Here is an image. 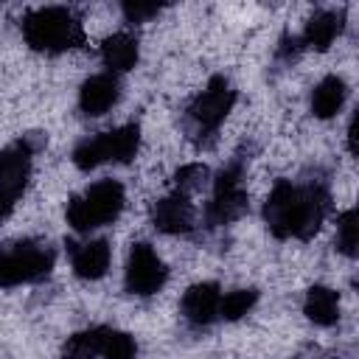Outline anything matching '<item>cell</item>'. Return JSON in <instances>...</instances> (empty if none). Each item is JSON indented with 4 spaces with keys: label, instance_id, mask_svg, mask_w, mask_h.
Segmentation results:
<instances>
[{
    "label": "cell",
    "instance_id": "obj_1",
    "mask_svg": "<svg viewBox=\"0 0 359 359\" xmlns=\"http://www.w3.org/2000/svg\"><path fill=\"white\" fill-rule=\"evenodd\" d=\"M328 196L317 188H294L292 182H278L266 199L264 216L278 238H311L325 216Z\"/></svg>",
    "mask_w": 359,
    "mask_h": 359
},
{
    "label": "cell",
    "instance_id": "obj_2",
    "mask_svg": "<svg viewBox=\"0 0 359 359\" xmlns=\"http://www.w3.org/2000/svg\"><path fill=\"white\" fill-rule=\"evenodd\" d=\"M22 34L34 50H45V53H59V50H67L81 42L79 20L62 6H48V8L31 11L22 22Z\"/></svg>",
    "mask_w": 359,
    "mask_h": 359
},
{
    "label": "cell",
    "instance_id": "obj_3",
    "mask_svg": "<svg viewBox=\"0 0 359 359\" xmlns=\"http://www.w3.org/2000/svg\"><path fill=\"white\" fill-rule=\"evenodd\" d=\"M123 208V188L115 180H101L95 185H90L81 196H73L67 205V222L73 230L87 233L93 227L109 224L112 219H118Z\"/></svg>",
    "mask_w": 359,
    "mask_h": 359
},
{
    "label": "cell",
    "instance_id": "obj_4",
    "mask_svg": "<svg viewBox=\"0 0 359 359\" xmlns=\"http://www.w3.org/2000/svg\"><path fill=\"white\" fill-rule=\"evenodd\" d=\"M140 146V129L135 123L129 126H121L115 132H101L95 137H87L81 140L76 149H73V163L81 168V171H90L107 160H115V163H129L135 157Z\"/></svg>",
    "mask_w": 359,
    "mask_h": 359
},
{
    "label": "cell",
    "instance_id": "obj_5",
    "mask_svg": "<svg viewBox=\"0 0 359 359\" xmlns=\"http://www.w3.org/2000/svg\"><path fill=\"white\" fill-rule=\"evenodd\" d=\"M53 269V252L34 241L8 244L0 250V286H20L42 280Z\"/></svg>",
    "mask_w": 359,
    "mask_h": 359
},
{
    "label": "cell",
    "instance_id": "obj_6",
    "mask_svg": "<svg viewBox=\"0 0 359 359\" xmlns=\"http://www.w3.org/2000/svg\"><path fill=\"white\" fill-rule=\"evenodd\" d=\"M31 171V146L28 140L11 143L0 151V222L11 213L17 196L25 191Z\"/></svg>",
    "mask_w": 359,
    "mask_h": 359
},
{
    "label": "cell",
    "instance_id": "obj_7",
    "mask_svg": "<svg viewBox=\"0 0 359 359\" xmlns=\"http://www.w3.org/2000/svg\"><path fill=\"white\" fill-rule=\"evenodd\" d=\"M165 278H168V269L157 258V252L149 244H135L126 264V289L132 294H154L163 289Z\"/></svg>",
    "mask_w": 359,
    "mask_h": 359
},
{
    "label": "cell",
    "instance_id": "obj_8",
    "mask_svg": "<svg viewBox=\"0 0 359 359\" xmlns=\"http://www.w3.org/2000/svg\"><path fill=\"white\" fill-rule=\"evenodd\" d=\"M238 177H241L238 165H230V168H224L219 174V180H216V196H213V202L208 208V222L210 224H224V222H233V219H238L244 213L247 194L241 191Z\"/></svg>",
    "mask_w": 359,
    "mask_h": 359
},
{
    "label": "cell",
    "instance_id": "obj_9",
    "mask_svg": "<svg viewBox=\"0 0 359 359\" xmlns=\"http://www.w3.org/2000/svg\"><path fill=\"white\" fill-rule=\"evenodd\" d=\"M233 101H236V93L230 90V84L224 79H213L210 87L191 104L188 115L196 121L199 129H208L210 132V129H216L224 121V115L230 112Z\"/></svg>",
    "mask_w": 359,
    "mask_h": 359
},
{
    "label": "cell",
    "instance_id": "obj_10",
    "mask_svg": "<svg viewBox=\"0 0 359 359\" xmlns=\"http://www.w3.org/2000/svg\"><path fill=\"white\" fill-rule=\"evenodd\" d=\"M151 222L163 233H188L191 224H194V205L188 202L185 194L163 196L151 208Z\"/></svg>",
    "mask_w": 359,
    "mask_h": 359
},
{
    "label": "cell",
    "instance_id": "obj_11",
    "mask_svg": "<svg viewBox=\"0 0 359 359\" xmlns=\"http://www.w3.org/2000/svg\"><path fill=\"white\" fill-rule=\"evenodd\" d=\"M219 303H222V294L216 283H196L182 297V314L194 325H208L216 320Z\"/></svg>",
    "mask_w": 359,
    "mask_h": 359
},
{
    "label": "cell",
    "instance_id": "obj_12",
    "mask_svg": "<svg viewBox=\"0 0 359 359\" xmlns=\"http://www.w3.org/2000/svg\"><path fill=\"white\" fill-rule=\"evenodd\" d=\"M118 79L112 73L90 76L79 90V104L87 115H104L118 101Z\"/></svg>",
    "mask_w": 359,
    "mask_h": 359
},
{
    "label": "cell",
    "instance_id": "obj_13",
    "mask_svg": "<svg viewBox=\"0 0 359 359\" xmlns=\"http://www.w3.org/2000/svg\"><path fill=\"white\" fill-rule=\"evenodd\" d=\"M73 269L84 280H98L109 269V244L107 241H87L73 250Z\"/></svg>",
    "mask_w": 359,
    "mask_h": 359
},
{
    "label": "cell",
    "instance_id": "obj_14",
    "mask_svg": "<svg viewBox=\"0 0 359 359\" xmlns=\"http://www.w3.org/2000/svg\"><path fill=\"white\" fill-rule=\"evenodd\" d=\"M306 317L317 325H334L339 317V297L328 286H311L306 294Z\"/></svg>",
    "mask_w": 359,
    "mask_h": 359
},
{
    "label": "cell",
    "instance_id": "obj_15",
    "mask_svg": "<svg viewBox=\"0 0 359 359\" xmlns=\"http://www.w3.org/2000/svg\"><path fill=\"white\" fill-rule=\"evenodd\" d=\"M342 31V17L334 14V11H320L314 14L309 22H306V34H303V42L314 50H325Z\"/></svg>",
    "mask_w": 359,
    "mask_h": 359
},
{
    "label": "cell",
    "instance_id": "obj_16",
    "mask_svg": "<svg viewBox=\"0 0 359 359\" xmlns=\"http://www.w3.org/2000/svg\"><path fill=\"white\" fill-rule=\"evenodd\" d=\"M101 59L109 70H129L137 62V42L129 34H112L101 45Z\"/></svg>",
    "mask_w": 359,
    "mask_h": 359
},
{
    "label": "cell",
    "instance_id": "obj_17",
    "mask_svg": "<svg viewBox=\"0 0 359 359\" xmlns=\"http://www.w3.org/2000/svg\"><path fill=\"white\" fill-rule=\"evenodd\" d=\"M345 101V81L337 79V76H328L323 79L317 87H314V95H311V112L317 118H331L339 112Z\"/></svg>",
    "mask_w": 359,
    "mask_h": 359
},
{
    "label": "cell",
    "instance_id": "obj_18",
    "mask_svg": "<svg viewBox=\"0 0 359 359\" xmlns=\"http://www.w3.org/2000/svg\"><path fill=\"white\" fill-rule=\"evenodd\" d=\"M104 334H107V328H93V331H81V334L70 337V342L65 348V359H93L95 353H101Z\"/></svg>",
    "mask_w": 359,
    "mask_h": 359
},
{
    "label": "cell",
    "instance_id": "obj_19",
    "mask_svg": "<svg viewBox=\"0 0 359 359\" xmlns=\"http://www.w3.org/2000/svg\"><path fill=\"white\" fill-rule=\"evenodd\" d=\"M255 300H258V292L255 289H236V292H230V294L222 297L219 314L224 320H238V317H244L255 306Z\"/></svg>",
    "mask_w": 359,
    "mask_h": 359
},
{
    "label": "cell",
    "instance_id": "obj_20",
    "mask_svg": "<svg viewBox=\"0 0 359 359\" xmlns=\"http://www.w3.org/2000/svg\"><path fill=\"white\" fill-rule=\"evenodd\" d=\"M101 353H104V359H135L137 345L126 331H109L107 328L104 342H101Z\"/></svg>",
    "mask_w": 359,
    "mask_h": 359
},
{
    "label": "cell",
    "instance_id": "obj_21",
    "mask_svg": "<svg viewBox=\"0 0 359 359\" xmlns=\"http://www.w3.org/2000/svg\"><path fill=\"white\" fill-rule=\"evenodd\" d=\"M356 210H345L339 219H337V247L345 252V255H356Z\"/></svg>",
    "mask_w": 359,
    "mask_h": 359
},
{
    "label": "cell",
    "instance_id": "obj_22",
    "mask_svg": "<svg viewBox=\"0 0 359 359\" xmlns=\"http://www.w3.org/2000/svg\"><path fill=\"white\" fill-rule=\"evenodd\" d=\"M205 180H208V168H205V165H199V163L182 165V168L177 171V177H174V182H177V194H191V191L202 188Z\"/></svg>",
    "mask_w": 359,
    "mask_h": 359
},
{
    "label": "cell",
    "instance_id": "obj_23",
    "mask_svg": "<svg viewBox=\"0 0 359 359\" xmlns=\"http://www.w3.org/2000/svg\"><path fill=\"white\" fill-rule=\"evenodd\" d=\"M157 11H160L157 3H123V14H126L129 22H143Z\"/></svg>",
    "mask_w": 359,
    "mask_h": 359
},
{
    "label": "cell",
    "instance_id": "obj_24",
    "mask_svg": "<svg viewBox=\"0 0 359 359\" xmlns=\"http://www.w3.org/2000/svg\"><path fill=\"white\" fill-rule=\"evenodd\" d=\"M320 359H337V356H320Z\"/></svg>",
    "mask_w": 359,
    "mask_h": 359
}]
</instances>
